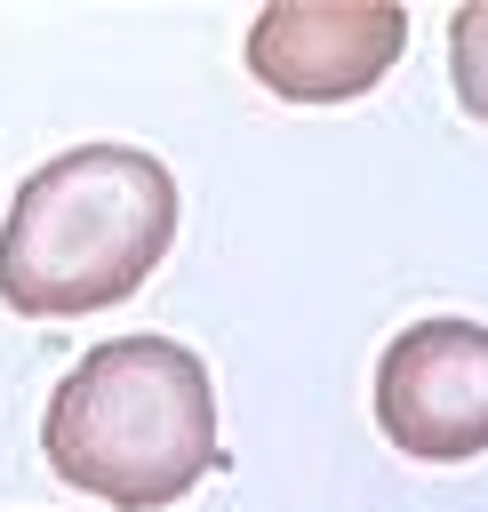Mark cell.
Masks as SVG:
<instances>
[{
    "instance_id": "obj_1",
    "label": "cell",
    "mask_w": 488,
    "mask_h": 512,
    "mask_svg": "<svg viewBox=\"0 0 488 512\" xmlns=\"http://www.w3.org/2000/svg\"><path fill=\"white\" fill-rule=\"evenodd\" d=\"M176 240V176L136 144H80L32 168L0 224V296L72 320L136 296Z\"/></svg>"
},
{
    "instance_id": "obj_2",
    "label": "cell",
    "mask_w": 488,
    "mask_h": 512,
    "mask_svg": "<svg viewBox=\"0 0 488 512\" xmlns=\"http://www.w3.org/2000/svg\"><path fill=\"white\" fill-rule=\"evenodd\" d=\"M48 464L120 504V512H160L192 480L224 464L216 448V384L208 360L176 336H112L96 344L48 400L40 424Z\"/></svg>"
},
{
    "instance_id": "obj_3",
    "label": "cell",
    "mask_w": 488,
    "mask_h": 512,
    "mask_svg": "<svg viewBox=\"0 0 488 512\" xmlns=\"http://www.w3.org/2000/svg\"><path fill=\"white\" fill-rule=\"evenodd\" d=\"M376 424L424 464L488 448V320H408L376 360Z\"/></svg>"
},
{
    "instance_id": "obj_4",
    "label": "cell",
    "mask_w": 488,
    "mask_h": 512,
    "mask_svg": "<svg viewBox=\"0 0 488 512\" xmlns=\"http://www.w3.org/2000/svg\"><path fill=\"white\" fill-rule=\"evenodd\" d=\"M408 48V8L392 0H272L248 24V72L288 104L368 96Z\"/></svg>"
},
{
    "instance_id": "obj_5",
    "label": "cell",
    "mask_w": 488,
    "mask_h": 512,
    "mask_svg": "<svg viewBox=\"0 0 488 512\" xmlns=\"http://www.w3.org/2000/svg\"><path fill=\"white\" fill-rule=\"evenodd\" d=\"M448 72H456L464 112L488 120V0H472V8L448 16Z\"/></svg>"
}]
</instances>
